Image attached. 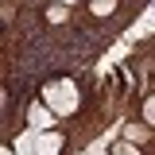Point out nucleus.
Returning a JSON list of instances; mask_svg holds the SVG:
<instances>
[{
  "mask_svg": "<svg viewBox=\"0 0 155 155\" xmlns=\"http://www.w3.org/2000/svg\"><path fill=\"white\" fill-rule=\"evenodd\" d=\"M58 4H66V8H81L85 0H58Z\"/></svg>",
  "mask_w": 155,
  "mask_h": 155,
  "instance_id": "obj_5",
  "label": "nucleus"
},
{
  "mask_svg": "<svg viewBox=\"0 0 155 155\" xmlns=\"http://www.w3.org/2000/svg\"><path fill=\"white\" fill-rule=\"evenodd\" d=\"M74 151H78V143L66 124H54V128L35 136V155H74Z\"/></svg>",
  "mask_w": 155,
  "mask_h": 155,
  "instance_id": "obj_2",
  "label": "nucleus"
},
{
  "mask_svg": "<svg viewBox=\"0 0 155 155\" xmlns=\"http://www.w3.org/2000/svg\"><path fill=\"white\" fill-rule=\"evenodd\" d=\"M39 101L58 116V120H74V116L89 113V85H85V78L78 74H47L39 81Z\"/></svg>",
  "mask_w": 155,
  "mask_h": 155,
  "instance_id": "obj_1",
  "label": "nucleus"
},
{
  "mask_svg": "<svg viewBox=\"0 0 155 155\" xmlns=\"http://www.w3.org/2000/svg\"><path fill=\"white\" fill-rule=\"evenodd\" d=\"M109 155H147V151H143L140 143H132L128 136H120V140H113V143H109Z\"/></svg>",
  "mask_w": 155,
  "mask_h": 155,
  "instance_id": "obj_4",
  "label": "nucleus"
},
{
  "mask_svg": "<svg viewBox=\"0 0 155 155\" xmlns=\"http://www.w3.org/2000/svg\"><path fill=\"white\" fill-rule=\"evenodd\" d=\"M105 155H109V151H105Z\"/></svg>",
  "mask_w": 155,
  "mask_h": 155,
  "instance_id": "obj_6",
  "label": "nucleus"
},
{
  "mask_svg": "<svg viewBox=\"0 0 155 155\" xmlns=\"http://www.w3.org/2000/svg\"><path fill=\"white\" fill-rule=\"evenodd\" d=\"M23 124H27V128H35V132H47V128H54V124H62V120H58V116L35 97V101H27V105H23Z\"/></svg>",
  "mask_w": 155,
  "mask_h": 155,
  "instance_id": "obj_3",
  "label": "nucleus"
}]
</instances>
